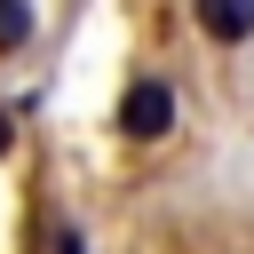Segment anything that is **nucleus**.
Here are the masks:
<instances>
[{
	"label": "nucleus",
	"mask_w": 254,
	"mask_h": 254,
	"mask_svg": "<svg viewBox=\"0 0 254 254\" xmlns=\"http://www.w3.org/2000/svg\"><path fill=\"white\" fill-rule=\"evenodd\" d=\"M32 32H40V16H32L24 0H0V48H24Z\"/></svg>",
	"instance_id": "nucleus-3"
},
{
	"label": "nucleus",
	"mask_w": 254,
	"mask_h": 254,
	"mask_svg": "<svg viewBox=\"0 0 254 254\" xmlns=\"http://www.w3.org/2000/svg\"><path fill=\"white\" fill-rule=\"evenodd\" d=\"M167 127H175V87H167L159 71L127 79V95H119V135H127V143H159Z\"/></svg>",
	"instance_id": "nucleus-1"
},
{
	"label": "nucleus",
	"mask_w": 254,
	"mask_h": 254,
	"mask_svg": "<svg viewBox=\"0 0 254 254\" xmlns=\"http://www.w3.org/2000/svg\"><path fill=\"white\" fill-rule=\"evenodd\" d=\"M56 254H87V238H79V222H56Z\"/></svg>",
	"instance_id": "nucleus-4"
},
{
	"label": "nucleus",
	"mask_w": 254,
	"mask_h": 254,
	"mask_svg": "<svg viewBox=\"0 0 254 254\" xmlns=\"http://www.w3.org/2000/svg\"><path fill=\"white\" fill-rule=\"evenodd\" d=\"M8 151H16V119L0 111V159H8Z\"/></svg>",
	"instance_id": "nucleus-5"
},
{
	"label": "nucleus",
	"mask_w": 254,
	"mask_h": 254,
	"mask_svg": "<svg viewBox=\"0 0 254 254\" xmlns=\"http://www.w3.org/2000/svg\"><path fill=\"white\" fill-rule=\"evenodd\" d=\"M198 32L206 40H254V8L246 0H198Z\"/></svg>",
	"instance_id": "nucleus-2"
}]
</instances>
